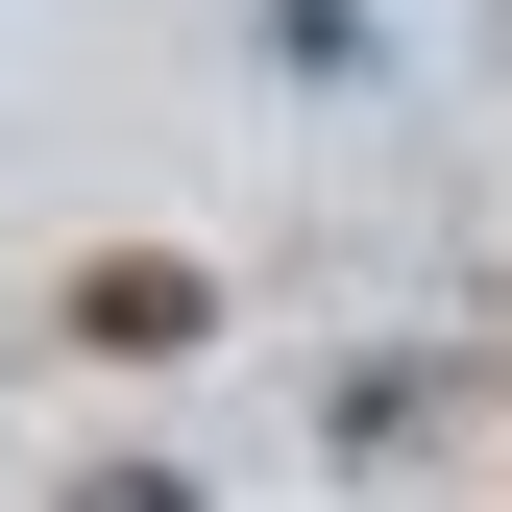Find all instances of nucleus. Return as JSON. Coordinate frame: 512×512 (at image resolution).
<instances>
[{
	"mask_svg": "<svg viewBox=\"0 0 512 512\" xmlns=\"http://www.w3.org/2000/svg\"><path fill=\"white\" fill-rule=\"evenodd\" d=\"M196 317H220V293L171 269V244H98V269H74V342H98V366H196Z\"/></svg>",
	"mask_w": 512,
	"mask_h": 512,
	"instance_id": "obj_1",
	"label": "nucleus"
},
{
	"mask_svg": "<svg viewBox=\"0 0 512 512\" xmlns=\"http://www.w3.org/2000/svg\"><path fill=\"white\" fill-rule=\"evenodd\" d=\"M74 512H196V488H171V464H98V488H74Z\"/></svg>",
	"mask_w": 512,
	"mask_h": 512,
	"instance_id": "obj_2",
	"label": "nucleus"
}]
</instances>
